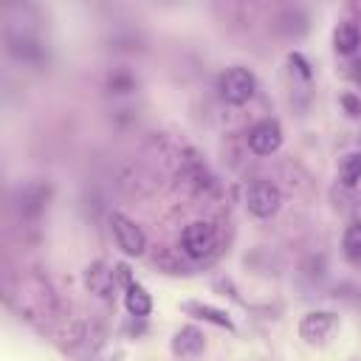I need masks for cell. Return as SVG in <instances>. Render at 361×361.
Listing matches in <instances>:
<instances>
[{
  "mask_svg": "<svg viewBox=\"0 0 361 361\" xmlns=\"http://www.w3.org/2000/svg\"><path fill=\"white\" fill-rule=\"evenodd\" d=\"M8 305L20 313V319L31 322V324H48L56 313H59V302L56 293L51 288L48 279H42L39 274H25L17 279V285L8 288L6 293Z\"/></svg>",
  "mask_w": 361,
  "mask_h": 361,
  "instance_id": "1",
  "label": "cell"
},
{
  "mask_svg": "<svg viewBox=\"0 0 361 361\" xmlns=\"http://www.w3.org/2000/svg\"><path fill=\"white\" fill-rule=\"evenodd\" d=\"M3 39H6L8 56H14L17 62L39 65L45 59V45H42V39L28 25H17L14 20H8L6 31H3Z\"/></svg>",
  "mask_w": 361,
  "mask_h": 361,
  "instance_id": "2",
  "label": "cell"
},
{
  "mask_svg": "<svg viewBox=\"0 0 361 361\" xmlns=\"http://www.w3.org/2000/svg\"><path fill=\"white\" fill-rule=\"evenodd\" d=\"M254 90H257L254 73H251L248 68H240V65L226 68V71L220 73V79H217V93H220V99H223L226 104H234V107L245 104V102L254 96Z\"/></svg>",
  "mask_w": 361,
  "mask_h": 361,
  "instance_id": "3",
  "label": "cell"
},
{
  "mask_svg": "<svg viewBox=\"0 0 361 361\" xmlns=\"http://www.w3.org/2000/svg\"><path fill=\"white\" fill-rule=\"evenodd\" d=\"M180 251L189 259H209L217 251V231L206 220H195L180 231Z\"/></svg>",
  "mask_w": 361,
  "mask_h": 361,
  "instance_id": "4",
  "label": "cell"
},
{
  "mask_svg": "<svg viewBox=\"0 0 361 361\" xmlns=\"http://www.w3.org/2000/svg\"><path fill=\"white\" fill-rule=\"evenodd\" d=\"M110 231L116 237V245L127 254V257H141L147 251V237L141 231V226H135L130 217H124L121 212H110Z\"/></svg>",
  "mask_w": 361,
  "mask_h": 361,
  "instance_id": "5",
  "label": "cell"
},
{
  "mask_svg": "<svg viewBox=\"0 0 361 361\" xmlns=\"http://www.w3.org/2000/svg\"><path fill=\"white\" fill-rule=\"evenodd\" d=\"M279 203H282V192H279V186L271 183V180H254V183L245 189V209H248L254 217H259V220L276 214Z\"/></svg>",
  "mask_w": 361,
  "mask_h": 361,
  "instance_id": "6",
  "label": "cell"
},
{
  "mask_svg": "<svg viewBox=\"0 0 361 361\" xmlns=\"http://www.w3.org/2000/svg\"><path fill=\"white\" fill-rule=\"evenodd\" d=\"M48 197H51V186L42 183V180H28L25 186L17 189L14 195V209L23 220H39V214L45 212L48 206Z\"/></svg>",
  "mask_w": 361,
  "mask_h": 361,
  "instance_id": "7",
  "label": "cell"
},
{
  "mask_svg": "<svg viewBox=\"0 0 361 361\" xmlns=\"http://www.w3.org/2000/svg\"><path fill=\"white\" fill-rule=\"evenodd\" d=\"M338 327V316L333 310H310L299 319V336L307 344H322Z\"/></svg>",
  "mask_w": 361,
  "mask_h": 361,
  "instance_id": "8",
  "label": "cell"
},
{
  "mask_svg": "<svg viewBox=\"0 0 361 361\" xmlns=\"http://www.w3.org/2000/svg\"><path fill=\"white\" fill-rule=\"evenodd\" d=\"M248 147L257 155H274L282 147V127L276 118H262L248 130Z\"/></svg>",
  "mask_w": 361,
  "mask_h": 361,
  "instance_id": "9",
  "label": "cell"
},
{
  "mask_svg": "<svg viewBox=\"0 0 361 361\" xmlns=\"http://www.w3.org/2000/svg\"><path fill=\"white\" fill-rule=\"evenodd\" d=\"M180 178H183V183H186L192 192H197V195H206V192L214 189L212 172L206 169L203 158H197L195 152H186V155L180 158Z\"/></svg>",
  "mask_w": 361,
  "mask_h": 361,
  "instance_id": "10",
  "label": "cell"
},
{
  "mask_svg": "<svg viewBox=\"0 0 361 361\" xmlns=\"http://www.w3.org/2000/svg\"><path fill=\"white\" fill-rule=\"evenodd\" d=\"M172 355L180 361H195L203 350H206V336L203 330H197L195 324H183L180 330H175L172 336Z\"/></svg>",
  "mask_w": 361,
  "mask_h": 361,
  "instance_id": "11",
  "label": "cell"
},
{
  "mask_svg": "<svg viewBox=\"0 0 361 361\" xmlns=\"http://www.w3.org/2000/svg\"><path fill=\"white\" fill-rule=\"evenodd\" d=\"M85 285L90 293H96L99 299H113V290H116V271L104 262V259H93L87 268H85Z\"/></svg>",
  "mask_w": 361,
  "mask_h": 361,
  "instance_id": "12",
  "label": "cell"
},
{
  "mask_svg": "<svg viewBox=\"0 0 361 361\" xmlns=\"http://www.w3.org/2000/svg\"><path fill=\"white\" fill-rule=\"evenodd\" d=\"M180 307H183V313H189V316H195V319H200V322H209V324H214V327H223V330H234V322H231V316H228L226 310L214 307V305H203V302H195V299H189V302H183Z\"/></svg>",
  "mask_w": 361,
  "mask_h": 361,
  "instance_id": "13",
  "label": "cell"
},
{
  "mask_svg": "<svg viewBox=\"0 0 361 361\" xmlns=\"http://www.w3.org/2000/svg\"><path fill=\"white\" fill-rule=\"evenodd\" d=\"M124 307H127L130 316H135V319H147L149 310H152V296L147 293L144 285L133 282L130 288H124Z\"/></svg>",
  "mask_w": 361,
  "mask_h": 361,
  "instance_id": "14",
  "label": "cell"
},
{
  "mask_svg": "<svg viewBox=\"0 0 361 361\" xmlns=\"http://www.w3.org/2000/svg\"><path fill=\"white\" fill-rule=\"evenodd\" d=\"M333 45H336V51L344 54V56L355 54L358 45H361V31H358V25H355V23H338L336 31H333Z\"/></svg>",
  "mask_w": 361,
  "mask_h": 361,
  "instance_id": "15",
  "label": "cell"
},
{
  "mask_svg": "<svg viewBox=\"0 0 361 361\" xmlns=\"http://www.w3.org/2000/svg\"><path fill=\"white\" fill-rule=\"evenodd\" d=\"M338 180H341L344 186H358V183H361V152H350V155L341 158Z\"/></svg>",
  "mask_w": 361,
  "mask_h": 361,
  "instance_id": "16",
  "label": "cell"
},
{
  "mask_svg": "<svg viewBox=\"0 0 361 361\" xmlns=\"http://www.w3.org/2000/svg\"><path fill=\"white\" fill-rule=\"evenodd\" d=\"M135 76L127 71V68H116L110 76H107V93H116V96H124V93H133L135 90Z\"/></svg>",
  "mask_w": 361,
  "mask_h": 361,
  "instance_id": "17",
  "label": "cell"
},
{
  "mask_svg": "<svg viewBox=\"0 0 361 361\" xmlns=\"http://www.w3.org/2000/svg\"><path fill=\"white\" fill-rule=\"evenodd\" d=\"M305 23H307V17H305L302 8H288V11L279 14V31H285V34H299V31H305Z\"/></svg>",
  "mask_w": 361,
  "mask_h": 361,
  "instance_id": "18",
  "label": "cell"
},
{
  "mask_svg": "<svg viewBox=\"0 0 361 361\" xmlns=\"http://www.w3.org/2000/svg\"><path fill=\"white\" fill-rule=\"evenodd\" d=\"M341 248L350 259H361V223L347 226V231L341 237Z\"/></svg>",
  "mask_w": 361,
  "mask_h": 361,
  "instance_id": "19",
  "label": "cell"
},
{
  "mask_svg": "<svg viewBox=\"0 0 361 361\" xmlns=\"http://www.w3.org/2000/svg\"><path fill=\"white\" fill-rule=\"evenodd\" d=\"M288 59H290V65L296 68V73H299L302 79H310V62H307V59H305V56H302L299 51H293V54H290Z\"/></svg>",
  "mask_w": 361,
  "mask_h": 361,
  "instance_id": "20",
  "label": "cell"
},
{
  "mask_svg": "<svg viewBox=\"0 0 361 361\" xmlns=\"http://www.w3.org/2000/svg\"><path fill=\"white\" fill-rule=\"evenodd\" d=\"M113 271H116V282L118 285H124V288H130L135 279H133V274H130V268L124 265V262H118V265H113Z\"/></svg>",
  "mask_w": 361,
  "mask_h": 361,
  "instance_id": "21",
  "label": "cell"
},
{
  "mask_svg": "<svg viewBox=\"0 0 361 361\" xmlns=\"http://www.w3.org/2000/svg\"><path fill=\"white\" fill-rule=\"evenodd\" d=\"M341 107H344L350 116H361V99H355L353 93H344V96H341Z\"/></svg>",
  "mask_w": 361,
  "mask_h": 361,
  "instance_id": "22",
  "label": "cell"
},
{
  "mask_svg": "<svg viewBox=\"0 0 361 361\" xmlns=\"http://www.w3.org/2000/svg\"><path fill=\"white\" fill-rule=\"evenodd\" d=\"M350 361H355V358H350Z\"/></svg>",
  "mask_w": 361,
  "mask_h": 361,
  "instance_id": "23",
  "label": "cell"
}]
</instances>
